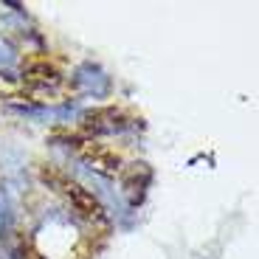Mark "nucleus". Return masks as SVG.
Here are the masks:
<instances>
[{
  "label": "nucleus",
  "instance_id": "3",
  "mask_svg": "<svg viewBox=\"0 0 259 259\" xmlns=\"http://www.w3.org/2000/svg\"><path fill=\"white\" fill-rule=\"evenodd\" d=\"M23 79H26V84H28V88H34V91H51V88H57V84H59L57 68H51L48 62L28 65L26 73H23Z\"/></svg>",
  "mask_w": 259,
  "mask_h": 259
},
{
  "label": "nucleus",
  "instance_id": "1",
  "mask_svg": "<svg viewBox=\"0 0 259 259\" xmlns=\"http://www.w3.org/2000/svg\"><path fill=\"white\" fill-rule=\"evenodd\" d=\"M42 181H48L57 192H62L68 200H71V206L79 211V217H84L88 223H93V226H99V223H107V214H104L102 203L93 197L88 189H82L79 183H73L71 178L59 175V172H54V169H48V172H42Z\"/></svg>",
  "mask_w": 259,
  "mask_h": 259
},
{
  "label": "nucleus",
  "instance_id": "2",
  "mask_svg": "<svg viewBox=\"0 0 259 259\" xmlns=\"http://www.w3.org/2000/svg\"><path fill=\"white\" fill-rule=\"evenodd\" d=\"M79 158H82L93 172H99L102 178H118L121 175V158L116 152H110L107 147L96 141H79Z\"/></svg>",
  "mask_w": 259,
  "mask_h": 259
}]
</instances>
